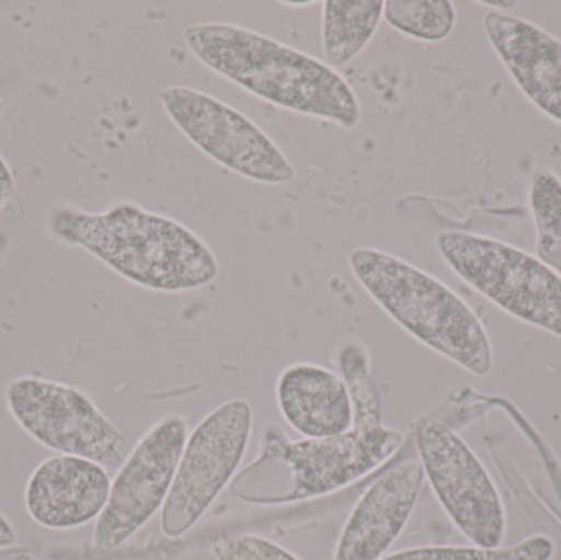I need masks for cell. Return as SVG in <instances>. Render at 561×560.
<instances>
[{"mask_svg":"<svg viewBox=\"0 0 561 560\" xmlns=\"http://www.w3.org/2000/svg\"><path fill=\"white\" fill-rule=\"evenodd\" d=\"M184 43L201 65L284 111L353 130L362 122L358 95L339 69L265 33L229 22L186 26Z\"/></svg>","mask_w":561,"mask_h":560,"instance_id":"obj_1","label":"cell"},{"mask_svg":"<svg viewBox=\"0 0 561 560\" xmlns=\"http://www.w3.org/2000/svg\"><path fill=\"white\" fill-rule=\"evenodd\" d=\"M53 230L134 285L158 293L204 288L219 276V260L194 230L134 203L104 213L62 209Z\"/></svg>","mask_w":561,"mask_h":560,"instance_id":"obj_2","label":"cell"},{"mask_svg":"<svg viewBox=\"0 0 561 560\" xmlns=\"http://www.w3.org/2000/svg\"><path fill=\"white\" fill-rule=\"evenodd\" d=\"M356 282L409 335L477 377L493 368L486 329L445 283L412 263L359 247L348 256Z\"/></svg>","mask_w":561,"mask_h":560,"instance_id":"obj_3","label":"cell"},{"mask_svg":"<svg viewBox=\"0 0 561 560\" xmlns=\"http://www.w3.org/2000/svg\"><path fill=\"white\" fill-rule=\"evenodd\" d=\"M355 424L348 433L327 439L289 441L278 426L266 430L262 454L250 466L279 470L280 489L265 505L300 502L339 492L391 459L404 434L381 421L378 387L373 380L350 385Z\"/></svg>","mask_w":561,"mask_h":560,"instance_id":"obj_4","label":"cell"},{"mask_svg":"<svg viewBox=\"0 0 561 560\" xmlns=\"http://www.w3.org/2000/svg\"><path fill=\"white\" fill-rule=\"evenodd\" d=\"M435 245L455 275L497 308L561 339V278L537 256L458 230L438 233Z\"/></svg>","mask_w":561,"mask_h":560,"instance_id":"obj_5","label":"cell"},{"mask_svg":"<svg viewBox=\"0 0 561 560\" xmlns=\"http://www.w3.org/2000/svg\"><path fill=\"white\" fill-rule=\"evenodd\" d=\"M252 431V407L242 398L220 404L194 427L163 505L167 538L186 535L219 499L242 466Z\"/></svg>","mask_w":561,"mask_h":560,"instance_id":"obj_6","label":"cell"},{"mask_svg":"<svg viewBox=\"0 0 561 560\" xmlns=\"http://www.w3.org/2000/svg\"><path fill=\"white\" fill-rule=\"evenodd\" d=\"M5 401L20 427L56 453L91 460L104 469H121L134 449L125 434L78 388L22 377L10 381Z\"/></svg>","mask_w":561,"mask_h":560,"instance_id":"obj_7","label":"cell"},{"mask_svg":"<svg viewBox=\"0 0 561 560\" xmlns=\"http://www.w3.org/2000/svg\"><path fill=\"white\" fill-rule=\"evenodd\" d=\"M168 117L206 157L262 184L290 183L296 168L275 140L242 111L187 85L158 94Z\"/></svg>","mask_w":561,"mask_h":560,"instance_id":"obj_8","label":"cell"},{"mask_svg":"<svg viewBox=\"0 0 561 560\" xmlns=\"http://www.w3.org/2000/svg\"><path fill=\"white\" fill-rule=\"evenodd\" d=\"M414 444L424 476L461 535L477 548H503L506 508L477 454L447 424L432 418L419 421Z\"/></svg>","mask_w":561,"mask_h":560,"instance_id":"obj_9","label":"cell"},{"mask_svg":"<svg viewBox=\"0 0 561 560\" xmlns=\"http://www.w3.org/2000/svg\"><path fill=\"white\" fill-rule=\"evenodd\" d=\"M181 414L161 418L131 449L111 485L94 526L92 542L101 552L121 548L164 505L187 441Z\"/></svg>","mask_w":561,"mask_h":560,"instance_id":"obj_10","label":"cell"},{"mask_svg":"<svg viewBox=\"0 0 561 560\" xmlns=\"http://www.w3.org/2000/svg\"><path fill=\"white\" fill-rule=\"evenodd\" d=\"M419 457L402 460L373 482L350 513L333 560H381L402 535L424 485Z\"/></svg>","mask_w":561,"mask_h":560,"instance_id":"obj_11","label":"cell"},{"mask_svg":"<svg viewBox=\"0 0 561 560\" xmlns=\"http://www.w3.org/2000/svg\"><path fill=\"white\" fill-rule=\"evenodd\" d=\"M111 477L81 457L43 460L30 477L25 505L33 522L48 529H72L99 518L111 493Z\"/></svg>","mask_w":561,"mask_h":560,"instance_id":"obj_12","label":"cell"},{"mask_svg":"<svg viewBox=\"0 0 561 560\" xmlns=\"http://www.w3.org/2000/svg\"><path fill=\"white\" fill-rule=\"evenodd\" d=\"M483 26L511 78L537 108L561 124V42L520 16L490 10Z\"/></svg>","mask_w":561,"mask_h":560,"instance_id":"obj_13","label":"cell"},{"mask_svg":"<svg viewBox=\"0 0 561 560\" xmlns=\"http://www.w3.org/2000/svg\"><path fill=\"white\" fill-rule=\"evenodd\" d=\"M276 401L284 421L306 439L342 436L355 424L348 387L322 365H287L276 381Z\"/></svg>","mask_w":561,"mask_h":560,"instance_id":"obj_14","label":"cell"},{"mask_svg":"<svg viewBox=\"0 0 561 560\" xmlns=\"http://www.w3.org/2000/svg\"><path fill=\"white\" fill-rule=\"evenodd\" d=\"M385 15L382 0H325L322 3L323 61L339 69L366 48Z\"/></svg>","mask_w":561,"mask_h":560,"instance_id":"obj_15","label":"cell"},{"mask_svg":"<svg viewBox=\"0 0 561 560\" xmlns=\"http://www.w3.org/2000/svg\"><path fill=\"white\" fill-rule=\"evenodd\" d=\"M529 203L537 230V255L561 278V180L547 168L530 176Z\"/></svg>","mask_w":561,"mask_h":560,"instance_id":"obj_16","label":"cell"},{"mask_svg":"<svg viewBox=\"0 0 561 560\" xmlns=\"http://www.w3.org/2000/svg\"><path fill=\"white\" fill-rule=\"evenodd\" d=\"M382 16L409 38L437 43L454 32L457 9L450 0H388Z\"/></svg>","mask_w":561,"mask_h":560,"instance_id":"obj_17","label":"cell"},{"mask_svg":"<svg viewBox=\"0 0 561 560\" xmlns=\"http://www.w3.org/2000/svg\"><path fill=\"white\" fill-rule=\"evenodd\" d=\"M557 545L546 535L530 536L513 548L483 549L461 546H427L405 549L381 560H552Z\"/></svg>","mask_w":561,"mask_h":560,"instance_id":"obj_18","label":"cell"},{"mask_svg":"<svg viewBox=\"0 0 561 560\" xmlns=\"http://www.w3.org/2000/svg\"><path fill=\"white\" fill-rule=\"evenodd\" d=\"M209 549L217 560H300L275 541L242 533L219 536Z\"/></svg>","mask_w":561,"mask_h":560,"instance_id":"obj_19","label":"cell"},{"mask_svg":"<svg viewBox=\"0 0 561 560\" xmlns=\"http://www.w3.org/2000/svg\"><path fill=\"white\" fill-rule=\"evenodd\" d=\"M13 191H15V184H13L12 171L0 155V207L12 196Z\"/></svg>","mask_w":561,"mask_h":560,"instance_id":"obj_20","label":"cell"},{"mask_svg":"<svg viewBox=\"0 0 561 560\" xmlns=\"http://www.w3.org/2000/svg\"><path fill=\"white\" fill-rule=\"evenodd\" d=\"M16 541V533L12 523L0 513V549L9 548Z\"/></svg>","mask_w":561,"mask_h":560,"instance_id":"obj_21","label":"cell"},{"mask_svg":"<svg viewBox=\"0 0 561 560\" xmlns=\"http://www.w3.org/2000/svg\"><path fill=\"white\" fill-rule=\"evenodd\" d=\"M483 3V5H486V7H494V9H504V10H507V9H514V7H517V3L519 2H516V0H506V2H501V0H484V2H481Z\"/></svg>","mask_w":561,"mask_h":560,"instance_id":"obj_22","label":"cell"},{"mask_svg":"<svg viewBox=\"0 0 561 560\" xmlns=\"http://www.w3.org/2000/svg\"><path fill=\"white\" fill-rule=\"evenodd\" d=\"M283 5L287 7H310L313 2H283Z\"/></svg>","mask_w":561,"mask_h":560,"instance_id":"obj_23","label":"cell"}]
</instances>
